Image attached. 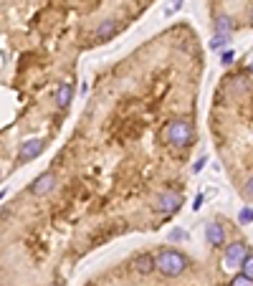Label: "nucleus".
Listing matches in <instances>:
<instances>
[{"mask_svg": "<svg viewBox=\"0 0 253 286\" xmlns=\"http://www.w3.org/2000/svg\"><path fill=\"white\" fill-rule=\"evenodd\" d=\"M155 261H157V271H160L162 276H170V279L180 276V274L190 266L187 256L180 253V251H175V248H162V251L155 256Z\"/></svg>", "mask_w": 253, "mask_h": 286, "instance_id": "1", "label": "nucleus"}, {"mask_svg": "<svg viewBox=\"0 0 253 286\" xmlns=\"http://www.w3.org/2000/svg\"><path fill=\"white\" fill-rule=\"evenodd\" d=\"M193 137H195L193 124L185 122V119H175V122H170L165 127V140L172 147H187L190 142H193Z\"/></svg>", "mask_w": 253, "mask_h": 286, "instance_id": "2", "label": "nucleus"}, {"mask_svg": "<svg viewBox=\"0 0 253 286\" xmlns=\"http://www.w3.org/2000/svg\"><path fill=\"white\" fill-rule=\"evenodd\" d=\"M248 246L243 243V240H236V243L225 246V253H223V269L225 271H236L243 266V261L248 258Z\"/></svg>", "mask_w": 253, "mask_h": 286, "instance_id": "3", "label": "nucleus"}, {"mask_svg": "<svg viewBox=\"0 0 253 286\" xmlns=\"http://www.w3.org/2000/svg\"><path fill=\"white\" fill-rule=\"evenodd\" d=\"M182 205V195L177 190H165L160 197H157V203H155V210L162 213V215H170V213H177Z\"/></svg>", "mask_w": 253, "mask_h": 286, "instance_id": "4", "label": "nucleus"}, {"mask_svg": "<svg viewBox=\"0 0 253 286\" xmlns=\"http://www.w3.org/2000/svg\"><path fill=\"white\" fill-rule=\"evenodd\" d=\"M46 142L43 140H26L18 149V162H28V160H36L41 152H43Z\"/></svg>", "mask_w": 253, "mask_h": 286, "instance_id": "5", "label": "nucleus"}, {"mask_svg": "<svg viewBox=\"0 0 253 286\" xmlns=\"http://www.w3.org/2000/svg\"><path fill=\"white\" fill-rule=\"evenodd\" d=\"M53 188H56V175L53 172H43V175H38V178L33 180L31 192L33 195H48Z\"/></svg>", "mask_w": 253, "mask_h": 286, "instance_id": "6", "label": "nucleus"}, {"mask_svg": "<svg viewBox=\"0 0 253 286\" xmlns=\"http://www.w3.org/2000/svg\"><path fill=\"white\" fill-rule=\"evenodd\" d=\"M205 240L210 246H223L225 233H223L220 223H205Z\"/></svg>", "mask_w": 253, "mask_h": 286, "instance_id": "7", "label": "nucleus"}, {"mask_svg": "<svg viewBox=\"0 0 253 286\" xmlns=\"http://www.w3.org/2000/svg\"><path fill=\"white\" fill-rule=\"evenodd\" d=\"M71 99H74V86H71L69 81H63V84L58 86V92H56V106H58V109H66V106L71 104Z\"/></svg>", "mask_w": 253, "mask_h": 286, "instance_id": "8", "label": "nucleus"}, {"mask_svg": "<svg viewBox=\"0 0 253 286\" xmlns=\"http://www.w3.org/2000/svg\"><path fill=\"white\" fill-rule=\"evenodd\" d=\"M213 28H215V36H230V33L236 31V20L230 18V15H218Z\"/></svg>", "mask_w": 253, "mask_h": 286, "instance_id": "9", "label": "nucleus"}, {"mask_svg": "<svg viewBox=\"0 0 253 286\" xmlns=\"http://www.w3.org/2000/svg\"><path fill=\"white\" fill-rule=\"evenodd\" d=\"M134 269H137L139 274H150L152 269H157V261H155L152 253H139V256L134 258Z\"/></svg>", "mask_w": 253, "mask_h": 286, "instance_id": "10", "label": "nucleus"}, {"mask_svg": "<svg viewBox=\"0 0 253 286\" xmlns=\"http://www.w3.org/2000/svg\"><path fill=\"white\" fill-rule=\"evenodd\" d=\"M114 33H117V20H104V23H99L94 38H96V41H109Z\"/></svg>", "mask_w": 253, "mask_h": 286, "instance_id": "11", "label": "nucleus"}, {"mask_svg": "<svg viewBox=\"0 0 253 286\" xmlns=\"http://www.w3.org/2000/svg\"><path fill=\"white\" fill-rule=\"evenodd\" d=\"M228 46V36H213L210 38V48L213 51H223Z\"/></svg>", "mask_w": 253, "mask_h": 286, "instance_id": "12", "label": "nucleus"}, {"mask_svg": "<svg viewBox=\"0 0 253 286\" xmlns=\"http://www.w3.org/2000/svg\"><path fill=\"white\" fill-rule=\"evenodd\" d=\"M228 286H253V279H248V276L238 274V276L230 279V284H228Z\"/></svg>", "mask_w": 253, "mask_h": 286, "instance_id": "13", "label": "nucleus"}, {"mask_svg": "<svg viewBox=\"0 0 253 286\" xmlns=\"http://www.w3.org/2000/svg\"><path fill=\"white\" fill-rule=\"evenodd\" d=\"M241 274L243 276H248V279H253V253L243 261V266H241Z\"/></svg>", "mask_w": 253, "mask_h": 286, "instance_id": "14", "label": "nucleus"}, {"mask_svg": "<svg viewBox=\"0 0 253 286\" xmlns=\"http://www.w3.org/2000/svg\"><path fill=\"white\" fill-rule=\"evenodd\" d=\"M238 221H241V223H253V208L246 205V208L238 213Z\"/></svg>", "mask_w": 253, "mask_h": 286, "instance_id": "15", "label": "nucleus"}, {"mask_svg": "<svg viewBox=\"0 0 253 286\" xmlns=\"http://www.w3.org/2000/svg\"><path fill=\"white\" fill-rule=\"evenodd\" d=\"M243 195H246V200H253V178L246 180V185H243Z\"/></svg>", "mask_w": 253, "mask_h": 286, "instance_id": "16", "label": "nucleus"}, {"mask_svg": "<svg viewBox=\"0 0 253 286\" xmlns=\"http://www.w3.org/2000/svg\"><path fill=\"white\" fill-rule=\"evenodd\" d=\"M180 5H182V0H172V5L165 10V15H172V13H177V10H180Z\"/></svg>", "mask_w": 253, "mask_h": 286, "instance_id": "17", "label": "nucleus"}, {"mask_svg": "<svg viewBox=\"0 0 253 286\" xmlns=\"http://www.w3.org/2000/svg\"><path fill=\"white\" fill-rule=\"evenodd\" d=\"M203 167H205V157H200V160H198V162H195V165H193V172H195V175H198V172H200V170H203Z\"/></svg>", "mask_w": 253, "mask_h": 286, "instance_id": "18", "label": "nucleus"}, {"mask_svg": "<svg viewBox=\"0 0 253 286\" xmlns=\"http://www.w3.org/2000/svg\"><path fill=\"white\" fill-rule=\"evenodd\" d=\"M233 58H236V53H233V51H223V63H230Z\"/></svg>", "mask_w": 253, "mask_h": 286, "instance_id": "19", "label": "nucleus"}, {"mask_svg": "<svg viewBox=\"0 0 253 286\" xmlns=\"http://www.w3.org/2000/svg\"><path fill=\"white\" fill-rule=\"evenodd\" d=\"M170 238H172V240H182V238H185V233H182V231H172V236H170Z\"/></svg>", "mask_w": 253, "mask_h": 286, "instance_id": "20", "label": "nucleus"}, {"mask_svg": "<svg viewBox=\"0 0 253 286\" xmlns=\"http://www.w3.org/2000/svg\"><path fill=\"white\" fill-rule=\"evenodd\" d=\"M248 71H251V74H253V58H251V61H248Z\"/></svg>", "mask_w": 253, "mask_h": 286, "instance_id": "21", "label": "nucleus"}, {"mask_svg": "<svg viewBox=\"0 0 253 286\" xmlns=\"http://www.w3.org/2000/svg\"><path fill=\"white\" fill-rule=\"evenodd\" d=\"M251 23H253V10H251Z\"/></svg>", "mask_w": 253, "mask_h": 286, "instance_id": "22", "label": "nucleus"}]
</instances>
